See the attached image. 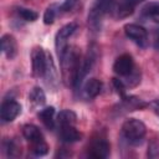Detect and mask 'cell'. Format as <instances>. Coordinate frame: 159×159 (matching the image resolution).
<instances>
[{
    "mask_svg": "<svg viewBox=\"0 0 159 159\" xmlns=\"http://www.w3.org/2000/svg\"><path fill=\"white\" fill-rule=\"evenodd\" d=\"M116 0H96L88 12V24L94 30L101 27V21L103 16L114 10Z\"/></svg>",
    "mask_w": 159,
    "mask_h": 159,
    "instance_id": "cell-1",
    "label": "cell"
},
{
    "mask_svg": "<svg viewBox=\"0 0 159 159\" xmlns=\"http://www.w3.org/2000/svg\"><path fill=\"white\" fill-rule=\"evenodd\" d=\"M145 133H147L145 124L137 118H129L122 124V134L132 144L139 143L145 135Z\"/></svg>",
    "mask_w": 159,
    "mask_h": 159,
    "instance_id": "cell-2",
    "label": "cell"
},
{
    "mask_svg": "<svg viewBox=\"0 0 159 159\" xmlns=\"http://www.w3.org/2000/svg\"><path fill=\"white\" fill-rule=\"evenodd\" d=\"M77 27H78V25L76 22H70V24H66L65 26H62L57 31V34L55 36V47H56L58 57H61L63 55V52L66 51V48L68 47L67 46V39L75 34Z\"/></svg>",
    "mask_w": 159,
    "mask_h": 159,
    "instance_id": "cell-3",
    "label": "cell"
},
{
    "mask_svg": "<svg viewBox=\"0 0 159 159\" xmlns=\"http://www.w3.org/2000/svg\"><path fill=\"white\" fill-rule=\"evenodd\" d=\"M124 34L139 47L144 48L148 46V32L143 26L138 24H127L124 25Z\"/></svg>",
    "mask_w": 159,
    "mask_h": 159,
    "instance_id": "cell-4",
    "label": "cell"
},
{
    "mask_svg": "<svg viewBox=\"0 0 159 159\" xmlns=\"http://www.w3.org/2000/svg\"><path fill=\"white\" fill-rule=\"evenodd\" d=\"M32 75L35 77H43L47 67V53L41 47H35L31 53Z\"/></svg>",
    "mask_w": 159,
    "mask_h": 159,
    "instance_id": "cell-5",
    "label": "cell"
},
{
    "mask_svg": "<svg viewBox=\"0 0 159 159\" xmlns=\"http://www.w3.org/2000/svg\"><path fill=\"white\" fill-rule=\"evenodd\" d=\"M134 70V61L133 57L129 53H123L119 57H117V60L113 63V71L118 75V76H128L133 72Z\"/></svg>",
    "mask_w": 159,
    "mask_h": 159,
    "instance_id": "cell-6",
    "label": "cell"
},
{
    "mask_svg": "<svg viewBox=\"0 0 159 159\" xmlns=\"http://www.w3.org/2000/svg\"><path fill=\"white\" fill-rule=\"evenodd\" d=\"M21 112V106L14 99H6L0 108V118L2 122H12Z\"/></svg>",
    "mask_w": 159,
    "mask_h": 159,
    "instance_id": "cell-7",
    "label": "cell"
},
{
    "mask_svg": "<svg viewBox=\"0 0 159 159\" xmlns=\"http://www.w3.org/2000/svg\"><path fill=\"white\" fill-rule=\"evenodd\" d=\"M111 153V145L104 138L96 139L89 148V157L96 159H104Z\"/></svg>",
    "mask_w": 159,
    "mask_h": 159,
    "instance_id": "cell-8",
    "label": "cell"
},
{
    "mask_svg": "<svg viewBox=\"0 0 159 159\" xmlns=\"http://www.w3.org/2000/svg\"><path fill=\"white\" fill-rule=\"evenodd\" d=\"M0 43H1V51L4 52L6 58L14 60L15 56L17 55V42H16L15 37L10 34H5L1 36Z\"/></svg>",
    "mask_w": 159,
    "mask_h": 159,
    "instance_id": "cell-9",
    "label": "cell"
},
{
    "mask_svg": "<svg viewBox=\"0 0 159 159\" xmlns=\"http://www.w3.org/2000/svg\"><path fill=\"white\" fill-rule=\"evenodd\" d=\"M135 0H118V2L114 6V15L117 19H125L130 16L134 12V9L137 6Z\"/></svg>",
    "mask_w": 159,
    "mask_h": 159,
    "instance_id": "cell-10",
    "label": "cell"
},
{
    "mask_svg": "<svg viewBox=\"0 0 159 159\" xmlns=\"http://www.w3.org/2000/svg\"><path fill=\"white\" fill-rule=\"evenodd\" d=\"M60 138L65 143H75L81 140L82 134L75 128V125H61Z\"/></svg>",
    "mask_w": 159,
    "mask_h": 159,
    "instance_id": "cell-11",
    "label": "cell"
},
{
    "mask_svg": "<svg viewBox=\"0 0 159 159\" xmlns=\"http://www.w3.org/2000/svg\"><path fill=\"white\" fill-rule=\"evenodd\" d=\"M22 135H24L25 139H27L30 143H35V142L43 140V135H42L41 130H40L39 127H36L35 124H25V125L22 127Z\"/></svg>",
    "mask_w": 159,
    "mask_h": 159,
    "instance_id": "cell-12",
    "label": "cell"
},
{
    "mask_svg": "<svg viewBox=\"0 0 159 159\" xmlns=\"http://www.w3.org/2000/svg\"><path fill=\"white\" fill-rule=\"evenodd\" d=\"M102 89V82L97 78H89L86 81L83 91L88 98H94L101 93Z\"/></svg>",
    "mask_w": 159,
    "mask_h": 159,
    "instance_id": "cell-13",
    "label": "cell"
},
{
    "mask_svg": "<svg viewBox=\"0 0 159 159\" xmlns=\"http://www.w3.org/2000/svg\"><path fill=\"white\" fill-rule=\"evenodd\" d=\"M122 106L127 109V111H137V109H143L145 108L148 104L138 98V97H134V96H125L122 98Z\"/></svg>",
    "mask_w": 159,
    "mask_h": 159,
    "instance_id": "cell-14",
    "label": "cell"
},
{
    "mask_svg": "<svg viewBox=\"0 0 159 159\" xmlns=\"http://www.w3.org/2000/svg\"><path fill=\"white\" fill-rule=\"evenodd\" d=\"M53 117H55V108L52 106L46 107V108H43V109H41L39 112V118L41 119L43 125L47 129H50V130H52L55 128V119H53Z\"/></svg>",
    "mask_w": 159,
    "mask_h": 159,
    "instance_id": "cell-15",
    "label": "cell"
},
{
    "mask_svg": "<svg viewBox=\"0 0 159 159\" xmlns=\"http://www.w3.org/2000/svg\"><path fill=\"white\" fill-rule=\"evenodd\" d=\"M57 122L60 125H75L77 122V116L71 109H63L57 114Z\"/></svg>",
    "mask_w": 159,
    "mask_h": 159,
    "instance_id": "cell-16",
    "label": "cell"
},
{
    "mask_svg": "<svg viewBox=\"0 0 159 159\" xmlns=\"http://www.w3.org/2000/svg\"><path fill=\"white\" fill-rule=\"evenodd\" d=\"M29 101L34 104V106H42L46 102V96L45 92L41 87H34L30 93H29Z\"/></svg>",
    "mask_w": 159,
    "mask_h": 159,
    "instance_id": "cell-17",
    "label": "cell"
},
{
    "mask_svg": "<svg viewBox=\"0 0 159 159\" xmlns=\"http://www.w3.org/2000/svg\"><path fill=\"white\" fill-rule=\"evenodd\" d=\"M31 153L36 157H43L48 153V145L45 143V140L31 143Z\"/></svg>",
    "mask_w": 159,
    "mask_h": 159,
    "instance_id": "cell-18",
    "label": "cell"
},
{
    "mask_svg": "<svg viewBox=\"0 0 159 159\" xmlns=\"http://www.w3.org/2000/svg\"><path fill=\"white\" fill-rule=\"evenodd\" d=\"M142 14L147 17H159V2H149L144 5Z\"/></svg>",
    "mask_w": 159,
    "mask_h": 159,
    "instance_id": "cell-19",
    "label": "cell"
},
{
    "mask_svg": "<svg viewBox=\"0 0 159 159\" xmlns=\"http://www.w3.org/2000/svg\"><path fill=\"white\" fill-rule=\"evenodd\" d=\"M17 14H19V16L22 20L31 21V22L35 21V20H37V17H39V14L36 11H34L31 9H27V7H19L17 9Z\"/></svg>",
    "mask_w": 159,
    "mask_h": 159,
    "instance_id": "cell-20",
    "label": "cell"
},
{
    "mask_svg": "<svg viewBox=\"0 0 159 159\" xmlns=\"http://www.w3.org/2000/svg\"><path fill=\"white\" fill-rule=\"evenodd\" d=\"M56 9H57V5H56V4H51V5L45 10V14H43V24H45V25H51V24H53L55 17H56Z\"/></svg>",
    "mask_w": 159,
    "mask_h": 159,
    "instance_id": "cell-21",
    "label": "cell"
},
{
    "mask_svg": "<svg viewBox=\"0 0 159 159\" xmlns=\"http://www.w3.org/2000/svg\"><path fill=\"white\" fill-rule=\"evenodd\" d=\"M147 157L150 159L159 158V139H153L148 144V150H147Z\"/></svg>",
    "mask_w": 159,
    "mask_h": 159,
    "instance_id": "cell-22",
    "label": "cell"
},
{
    "mask_svg": "<svg viewBox=\"0 0 159 159\" xmlns=\"http://www.w3.org/2000/svg\"><path fill=\"white\" fill-rule=\"evenodd\" d=\"M2 147H4V150H5V153H6L7 157H16L17 153H19V149H17L15 142H12L10 139L9 140H5L4 144H2Z\"/></svg>",
    "mask_w": 159,
    "mask_h": 159,
    "instance_id": "cell-23",
    "label": "cell"
},
{
    "mask_svg": "<svg viewBox=\"0 0 159 159\" xmlns=\"http://www.w3.org/2000/svg\"><path fill=\"white\" fill-rule=\"evenodd\" d=\"M80 4V0H65L60 6H58V10H61L62 12H68V11H72L75 10Z\"/></svg>",
    "mask_w": 159,
    "mask_h": 159,
    "instance_id": "cell-24",
    "label": "cell"
},
{
    "mask_svg": "<svg viewBox=\"0 0 159 159\" xmlns=\"http://www.w3.org/2000/svg\"><path fill=\"white\" fill-rule=\"evenodd\" d=\"M127 77H128L127 84H129L130 87L137 86V84L140 82V71H138L137 68H134V70H133V72H132L130 75H128Z\"/></svg>",
    "mask_w": 159,
    "mask_h": 159,
    "instance_id": "cell-25",
    "label": "cell"
},
{
    "mask_svg": "<svg viewBox=\"0 0 159 159\" xmlns=\"http://www.w3.org/2000/svg\"><path fill=\"white\" fill-rule=\"evenodd\" d=\"M112 82H113V86H114L117 93H118L122 98L125 97V96H127V92H125V84H124V82H123L122 80H119V78H113Z\"/></svg>",
    "mask_w": 159,
    "mask_h": 159,
    "instance_id": "cell-26",
    "label": "cell"
},
{
    "mask_svg": "<svg viewBox=\"0 0 159 159\" xmlns=\"http://www.w3.org/2000/svg\"><path fill=\"white\" fill-rule=\"evenodd\" d=\"M154 47L157 50H159V29L155 32V37H154Z\"/></svg>",
    "mask_w": 159,
    "mask_h": 159,
    "instance_id": "cell-27",
    "label": "cell"
},
{
    "mask_svg": "<svg viewBox=\"0 0 159 159\" xmlns=\"http://www.w3.org/2000/svg\"><path fill=\"white\" fill-rule=\"evenodd\" d=\"M153 108H154L155 113H157V114H158V117H159V99H157V101H154V102H153Z\"/></svg>",
    "mask_w": 159,
    "mask_h": 159,
    "instance_id": "cell-28",
    "label": "cell"
},
{
    "mask_svg": "<svg viewBox=\"0 0 159 159\" xmlns=\"http://www.w3.org/2000/svg\"><path fill=\"white\" fill-rule=\"evenodd\" d=\"M135 1H137V2L139 4V2H142V1H144V0H135Z\"/></svg>",
    "mask_w": 159,
    "mask_h": 159,
    "instance_id": "cell-29",
    "label": "cell"
}]
</instances>
